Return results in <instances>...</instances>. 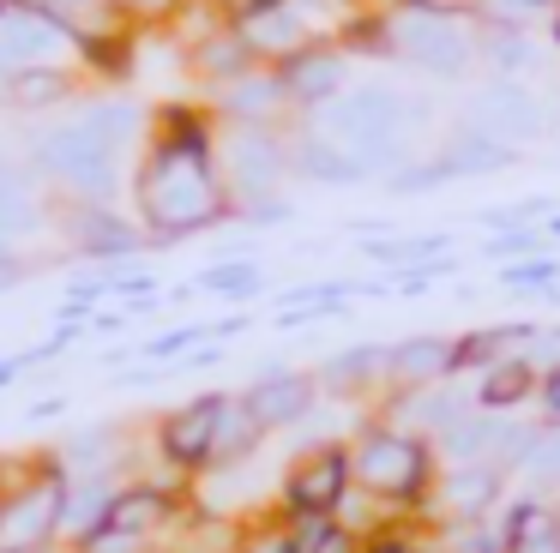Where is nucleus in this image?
<instances>
[{
  "instance_id": "nucleus-30",
  "label": "nucleus",
  "mask_w": 560,
  "mask_h": 553,
  "mask_svg": "<svg viewBox=\"0 0 560 553\" xmlns=\"http://www.w3.org/2000/svg\"><path fill=\"white\" fill-rule=\"evenodd\" d=\"M530 493H542V499H560V427H548L542 433V445H536V457H530Z\"/></svg>"
},
{
  "instance_id": "nucleus-40",
  "label": "nucleus",
  "mask_w": 560,
  "mask_h": 553,
  "mask_svg": "<svg viewBox=\"0 0 560 553\" xmlns=\"http://www.w3.org/2000/svg\"><path fill=\"white\" fill-rule=\"evenodd\" d=\"M555 43H560V7H555Z\"/></svg>"
},
{
  "instance_id": "nucleus-25",
  "label": "nucleus",
  "mask_w": 560,
  "mask_h": 553,
  "mask_svg": "<svg viewBox=\"0 0 560 553\" xmlns=\"http://www.w3.org/2000/svg\"><path fill=\"white\" fill-rule=\"evenodd\" d=\"M259 445H266V427L254 421L247 397L235 391L230 403H223V421H218V463L211 469H247L259 457Z\"/></svg>"
},
{
  "instance_id": "nucleus-6",
  "label": "nucleus",
  "mask_w": 560,
  "mask_h": 553,
  "mask_svg": "<svg viewBox=\"0 0 560 553\" xmlns=\"http://www.w3.org/2000/svg\"><path fill=\"white\" fill-rule=\"evenodd\" d=\"M350 439H314L283 463L278 475V517H338V505L350 499Z\"/></svg>"
},
{
  "instance_id": "nucleus-35",
  "label": "nucleus",
  "mask_w": 560,
  "mask_h": 553,
  "mask_svg": "<svg viewBox=\"0 0 560 553\" xmlns=\"http://www.w3.org/2000/svg\"><path fill=\"white\" fill-rule=\"evenodd\" d=\"M536 421H542V427H560V361L542 367V379H536Z\"/></svg>"
},
{
  "instance_id": "nucleus-39",
  "label": "nucleus",
  "mask_w": 560,
  "mask_h": 553,
  "mask_svg": "<svg viewBox=\"0 0 560 553\" xmlns=\"http://www.w3.org/2000/svg\"><path fill=\"white\" fill-rule=\"evenodd\" d=\"M223 7H235V12H254V7H271V0H223Z\"/></svg>"
},
{
  "instance_id": "nucleus-4",
  "label": "nucleus",
  "mask_w": 560,
  "mask_h": 553,
  "mask_svg": "<svg viewBox=\"0 0 560 553\" xmlns=\"http://www.w3.org/2000/svg\"><path fill=\"white\" fill-rule=\"evenodd\" d=\"M404 115H410V103L398 91H386V84H355V91L331 96L319 108L314 132L326 144H338L343 156H355L362 168H380L392 156H404V127H410Z\"/></svg>"
},
{
  "instance_id": "nucleus-16",
  "label": "nucleus",
  "mask_w": 560,
  "mask_h": 553,
  "mask_svg": "<svg viewBox=\"0 0 560 553\" xmlns=\"http://www.w3.org/2000/svg\"><path fill=\"white\" fill-rule=\"evenodd\" d=\"M283 108H290V91H283L278 67H254L242 79L218 84V115L230 127H278Z\"/></svg>"
},
{
  "instance_id": "nucleus-2",
  "label": "nucleus",
  "mask_w": 560,
  "mask_h": 553,
  "mask_svg": "<svg viewBox=\"0 0 560 553\" xmlns=\"http://www.w3.org/2000/svg\"><path fill=\"white\" fill-rule=\"evenodd\" d=\"M350 475L368 499H386L392 511L416 517L428 505L434 475H440V451L422 433L368 415V421H355V433H350Z\"/></svg>"
},
{
  "instance_id": "nucleus-28",
  "label": "nucleus",
  "mask_w": 560,
  "mask_h": 553,
  "mask_svg": "<svg viewBox=\"0 0 560 553\" xmlns=\"http://www.w3.org/2000/svg\"><path fill=\"white\" fill-rule=\"evenodd\" d=\"M295 553H362L368 541L355 529H343L338 517H283Z\"/></svg>"
},
{
  "instance_id": "nucleus-19",
  "label": "nucleus",
  "mask_w": 560,
  "mask_h": 553,
  "mask_svg": "<svg viewBox=\"0 0 560 553\" xmlns=\"http://www.w3.org/2000/svg\"><path fill=\"white\" fill-rule=\"evenodd\" d=\"M512 433V415H494V409H470L452 433H440L434 451H440V469L446 463H500V445Z\"/></svg>"
},
{
  "instance_id": "nucleus-22",
  "label": "nucleus",
  "mask_w": 560,
  "mask_h": 553,
  "mask_svg": "<svg viewBox=\"0 0 560 553\" xmlns=\"http://www.w3.org/2000/svg\"><path fill=\"white\" fill-rule=\"evenodd\" d=\"M37 168L31 163H13V156H0V235L19 240L43 223V192H37Z\"/></svg>"
},
{
  "instance_id": "nucleus-23",
  "label": "nucleus",
  "mask_w": 560,
  "mask_h": 553,
  "mask_svg": "<svg viewBox=\"0 0 560 553\" xmlns=\"http://www.w3.org/2000/svg\"><path fill=\"white\" fill-rule=\"evenodd\" d=\"M73 91H79L73 67H19L13 79L0 84L7 108H19V115H49V108L73 103Z\"/></svg>"
},
{
  "instance_id": "nucleus-33",
  "label": "nucleus",
  "mask_w": 560,
  "mask_h": 553,
  "mask_svg": "<svg viewBox=\"0 0 560 553\" xmlns=\"http://www.w3.org/2000/svg\"><path fill=\"white\" fill-rule=\"evenodd\" d=\"M482 55L494 60L500 72L530 67V31H488V36H482Z\"/></svg>"
},
{
  "instance_id": "nucleus-9",
  "label": "nucleus",
  "mask_w": 560,
  "mask_h": 553,
  "mask_svg": "<svg viewBox=\"0 0 560 553\" xmlns=\"http://www.w3.org/2000/svg\"><path fill=\"white\" fill-rule=\"evenodd\" d=\"M223 403H230V391H206L194 397V403H175L170 415L151 427V439H158V457L170 475H211V463H218V421H223Z\"/></svg>"
},
{
  "instance_id": "nucleus-38",
  "label": "nucleus",
  "mask_w": 560,
  "mask_h": 553,
  "mask_svg": "<svg viewBox=\"0 0 560 553\" xmlns=\"http://www.w3.org/2000/svg\"><path fill=\"white\" fill-rule=\"evenodd\" d=\"M13 72H19V67H13V55H7V43H0V84L13 79Z\"/></svg>"
},
{
  "instance_id": "nucleus-3",
  "label": "nucleus",
  "mask_w": 560,
  "mask_h": 553,
  "mask_svg": "<svg viewBox=\"0 0 560 553\" xmlns=\"http://www.w3.org/2000/svg\"><path fill=\"white\" fill-rule=\"evenodd\" d=\"M121 156L85 115L79 120H61V127L37 132L31 139V156L25 163L43 175V187H55L67 204H109L115 187H121Z\"/></svg>"
},
{
  "instance_id": "nucleus-1",
  "label": "nucleus",
  "mask_w": 560,
  "mask_h": 553,
  "mask_svg": "<svg viewBox=\"0 0 560 553\" xmlns=\"http://www.w3.org/2000/svg\"><path fill=\"white\" fill-rule=\"evenodd\" d=\"M133 204H139V228L158 247L206 235L223 216H235V199L218 168V139L199 115H182V108L163 115L158 139H151L145 163L133 175Z\"/></svg>"
},
{
  "instance_id": "nucleus-10",
  "label": "nucleus",
  "mask_w": 560,
  "mask_h": 553,
  "mask_svg": "<svg viewBox=\"0 0 560 553\" xmlns=\"http://www.w3.org/2000/svg\"><path fill=\"white\" fill-rule=\"evenodd\" d=\"M247 409H254V421L266 433H283V427H302V421H314L319 409V373L314 367H271L259 373L254 385H247Z\"/></svg>"
},
{
  "instance_id": "nucleus-34",
  "label": "nucleus",
  "mask_w": 560,
  "mask_h": 553,
  "mask_svg": "<svg viewBox=\"0 0 560 553\" xmlns=\"http://www.w3.org/2000/svg\"><path fill=\"white\" fill-rule=\"evenodd\" d=\"M500 283L506 289H555L560 283V259H518L500 271Z\"/></svg>"
},
{
  "instance_id": "nucleus-14",
  "label": "nucleus",
  "mask_w": 560,
  "mask_h": 553,
  "mask_svg": "<svg viewBox=\"0 0 560 553\" xmlns=\"http://www.w3.org/2000/svg\"><path fill=\"white\" fill-rule=\"evenodd\" d=\"M446 379H458V361H452V337L416 331V337H398V343H392V361H386V397H392V391H428V385H446Z\"/></svg>"
},
{
  "instance_id": "nucleus-18",
  "label": "nucleus",
  "mask_w": 560,
  "mask_h": 553,
  "mask_svg": "<svg viewBox=\"0 0 560 553\" xmlns=\"http://www.w3.org/2000/svg\"><path fill=\"white\" fill-rule=\"evenodd\" d=\"M278 79H283V91H290L295 108H314L319 115L331 96H343V55L326 43H307L302 55H290L278 67Z\"/></svg>"
},
{
  "instance_id": "nucleus-5",
  "label": "nucleus",
  "mask_w": 560,
  "mask_h": 553,
  "mask_svg": "<svg viewBox=\"0 0 560 553\" xmlns=\"http://www.w3.org/2000/svg\"><path fill=\"white\" fill-rule=\"evenodd\" d=\"M386 48L410 67L434 72V79H464L482 55L476 31L458 19V12H428V7H404L386 12Z\"/></svg>"
},
{
  "instance_id": "nucleus-7",
  "label": "nucleus",
  "mask_w": 560,
  "mask_h": 553,
  "mask_svg": "<svg viewBox=\"0 0 560 553\" xmlns=\"http://www.w3.org/2000/svg\"><path fill=\"white\" fill-rule=\"evenodd\" d=\"M512 499V475L500 463H446L428 487V505L422 517L428 529L440 523H482V517H500Z\"/></svg>"
},
{
  "instance_id": "nucleus-11",
  "label": "nucleus",
  "mask_w": 560,
  "mask_h": 553,
  "mask_svg": "<svg viewBox=\"0 0 560 553\" xmlns=\"http://www.w3.org/2000/svg\"><path fill=\"white\" fill-rule=\"evenodd\" d=\"M470 409H476V391H470V385H458V379H446V385H428V391H392V397H380L374 415L392 421V427L422 433V439L434 445L440 433H452L464 415H470Z\"/></svg>"
},
{
  "instance_id": "nucleus-21",
  "label": "nucleus",
  "mask_w": 560,
  "mask_h": 553,
  "mask_svg": "<svg viewBox=\"0 0 560 553\" xmlns=\"http://www.w3.org/2000/svg\"><path fill=\"white\" fill-rule=\"evenodd\" d=\"M536 379H542V367H536L530 355H506V361H494L488 373H476V379H470L476 409H494V415H512V409L536 403Z\"/></svg>"
},
{
  "instance_id": "nucleus-15",
  "label": "nucleus",
  "mask_w": 560,
  "mask_h": 553,
  "mask_svg": "<svg viewBox=\"0 0 560 553\" xmlns=\"http://www.w3.org/2000/svg\"><path fill=\"white\" fill-rule=\"evenodd\" d=\"M470 127H482L488 139H500V144H512V151H518L524 139H536V132H542V108H536V96L524 91V84L500 79V84H488V91L476 96Z\"/></svg>"
},
{
  "instance_id": "nucleus-41",
  "label": "nucleus",
  "mask_w": 560,
  "mask_h": 553,
  "mask_svg": "<svg viewBox=\"0 0 560 553\" xmlns=\"http://www.w3.org/2000/svg\"><path fill=\"white\" fill-rule=\"evenodd\" d=\"M548 228H555V235H560V216H555V223H548Z\"/></svg>"
},
{
  "instance_id": "nucleus-24",
  "label": "nucleus",
  "mask_w": 560,
  "mask_h": 553,
  "mask_svg": "<svg viewBox=\"0 0 560 553\" xmlns=\"http://www.w3.org/2000/svg\"><path fill=\"white\" fill-rule=\"evenodd\" d=\"M194 72L206 84H230V79H242V72H254L259 60H254V48L242 43V31H235V24H211L206 36H199L194 43Z\"/></svg>"
},
{
  "instance_id": "nucleus-12",
  "label": "nucleus",
  "mask_w": 560,
  "mask_h": 553,
  "mask_svg": "<svg viewBox=\"0 0 560 553\" xmlns=\"http://www.w3.org/2000/svg\"><path fill=\"white\" fill-rule=\"evenodd\" d=\"M61 235L73 240V252H85V259H127V252H139L151 240L145 228L115 216L109 204H67Z\"/></svg>"
},
{
  "instance_id": "nucleus-26",
  "label": "nucleus",
  "mask_w": 560,
  "mask_h": 553,
  "mask_svg": "<svg viewBox=\"0 0 560 553\" xmlns=\"http://www.w3.org/2000/svg\"><path fill=\"white\" fill-rule=\"evenodd\" d=\"M290 156H295V168H302L307 180H326V187H350V180H362V175H368V168L355 163V156H343L338 144H326L319 132H307V139L295 144Z\"/></svg>"
},
{
  "instance_id": "nucleus-20",
  "label": "nucleus",
  "mask_w": 560,
  "mask_h": 553,
  "mask_svg": "<svg viewBox=\"0 0 560 553\" xmlns=\"http://www.w3.org/2000/svg\"><path fill=\"white\" fill-rule=\"evenodd\" d=\"M506 553H560V499L512 493L506 499Z\"/></svg>"
},
{
  "instance_id": "nucleus-32",
  "label": "nucleus",
  "mask_w": 560,
  "mask_h": 553,
  "mask_svg": "<svg viewBox=\"0 0 560 553\" xmlns=\"http://www.w3.org/2000/svg\"><path fill=\"white\" fill-rule=\"evenodd\" d=\"M235 553H295L290 548V529H283V517H278V505H271L266 517H247V536H242V548Z\"/></svg>"
},
{
  "instance_id": "nucleus-17",
  "label": "nucleus",
  "mask_w": 560,
  "mask_h": 553,
  "mask_svg": "<svg viewBox=\"0 0 560 553\" xmlns=\"http://www.w3.org/2000/svg\"><path fill=\"white\" fill-rule=\"evenodd\" d=\"M386 361H392V343H355V349H338V355L326 361L319 373V391L326 397H350V403H362V397H386Z\"/></svg>"
},
{
  "instance_id": "nucleus-29",
  "label": "nucleus",
  "mask_w": 560,
  "mask_h": 553,
  "mask_svg": "<svg viewBox=\"0 0 560 553\" xmlns=\"http://www.w3.org/2000/svg\"><path fill=\"white\" fill-rule=\"evenodd\" d=\"M259 283H266V271H259L254 259H223V264H206V271L194 276V289H206V295H259Z\"/></svg>"
},
{
  "instance_id": "nucleus-13",
  "label": "nucleus",
  "mask_w": 560,
  "mask_h": 553,
  "mask_svg": "<svg viewBox=\"0 0 560 553\" xmlns=\"http://www.w3.org/2000/svg\"><path fill=\"white\" fill-rule=\"evenodd\" d=\"M235 31H242V43L254 48L259 67H283L290 55H302L307 43H314V31L302 24V12L290 7V0H271V7H254V12H235Z\"/></svg>"
},
{
  "instance_id": "nucleus-31",
  "label": "nucleus",
  "mask_w": 560,
  "mask_h": 553,
  "mask_svg": "<svg viewBox=\"0 0 560 553\" xmlns=\"http://www.w3.org/2000/svg\"><path fill=\"white\" fill-rule=\"evenodd\" d=\"M362 553H440V548H434V536H428V523H422V517H404L398 529L374 536Z\"/></svg>"
},
{
  "instance_id": "nucleus-27",
  "label": "nucleus",
  "mask_w": 560,
  "mask_h": 553,
  "mask_svg": "<svg viewBox=\"0 0 560 553\" xmlns=\"http://www.w3.org/2000/svg\"><path fill=\"white\" fill-rule=\"evenodd\" d=\"M512 156H518L512 144L488 139L482 127H464L458 139H452V151L440 156V163H446V175H488V168H506Z\"/></svg>"
},
{
  "instance_id": "nucleus-36",
  "label": "nucleus",
  "mask_w": 560,
  "mask_h": 553,
  "mask_svg": "<svg viewBox=\"0 0 560 553\" xmlns=\"http://www.w3.org/2000/svg\"><path fill=\"white\" fill-rule=\"evenodd\" d=\"M530 228H506L500 240H488V259H506V252H530Z\"/></svg>"
},
{
  "instance_id": "nucleus-8",
  "label": "nucleus",
  "mask_w": 560,
  "mask_h": 553,
  "mask_svg": "<svg viewBox=\"0 0 560 553\" xmlns=\"http://www.w3.org/2000/svg\"><path fill=\"white\" fill-rule=\"evenodd\" d=\"M218 168H223V187H230L235 211L259 199H278V180L295 168V156L283 151V139L271 127H230L218 144Z\"/></svg>"
},
{
  "instance_id": "nucleus-37",
  "label": "nucleus",
  "mask_w": 560,
  "mask_h": 553,
  "mask_svg": "<svg viewBox=\"0 0 560 553\" xmlns=\"http://www.w3.org/2000/svg\"><path fill=\"white\" fill-rule=\"evenodd\" d=\"M67 409V397H43V403H31V421H49V415H61Z\"/></svg>"
}]
</instances>
